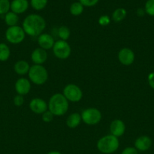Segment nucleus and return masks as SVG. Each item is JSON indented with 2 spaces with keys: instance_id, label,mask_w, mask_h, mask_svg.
Here are the masks:
<instances>
[{
  "instance_id": "10",
  "label": "nucleus",
  "mask_w": 154,
  "mask_h": 154,
  "mask_svg": "<svg viewBox=\"0 0 154 154\" xmlns=\"http://www.w3.org/2000/svg\"><path fill=\"white\" fill-rule=\"evenodd\" d=\"M29 106L30 110L36 114H42L48 109V104L44 99L40 98H35L32 99Z\"/></svg>"
},
{
  "instance_id": "5",
  "label": "nucleus",
  "mask_w": 154,
  "mask_h": 154,
  "mask_svg": "<svg viewBox=\"0 0 154 154\" xmlns=\"http://www.w3.org/2000/svg\"><path fill=\"white\" fill-rule=\"evenodd\" d=\"M25 36L26 33L22 27L18 25L8 27L5 32L6 40L13 45L21 43L25 38Z\"/></svg>"
},
{
  "instance_id": "1",
  "label": "nucleus",
  "mask_w": 154,
  "mask_h": 154,
  "mask_svg": "<svg viewBox=\"0 0 154 154\" xmlns=\"http://www.w3.org/2000/svg\"><path fill=\"white\" fill-rule=\"evenodd\" d=\"M45 26V20L42 16L36 14H31L26 17L22 24V28L26 34L32 37L40 35Z\"/></svg>"
},
{
  "instance_id": "19",
  "label": "nucleus",
  "mask_w": 154,
  "mask_h": 154,
  "mask_svg": "<svg viewBox=\"0 0 154 154\" xmlns=\"http://www.w3.org/2000/svg\"><path fill=\"white\" fill-rule=\"evenodd\" d=\"M18 21H19L18 14L14 13V12L8 11L5 14V22L9 27L17 26Z\"/></svg>"
},
{
  "instance_id": "9",
  "label": "nucleus",
  "mask_w": 154,
  "mask_h": 154,
  "mask_svg": "<svg viewBox=\"0 0 154 154\" xmlns=\"http://www.w3.org/2000/svg\"><path fill=\"white\" fill-rule=\"evenodd\" d=\"M135 55L134 51L128 48H123L118 53V60L124 66H131L134 61Z\"/></svg>"
},
{
  "instance_id": "16",
  "label": "nucleus",
  "mask_w": 154,
  "mask_h": 154,
  "mask_svg": "<svg viewBox=\"0 0 154 154\" xmlns=\"http://www.w3.org/2000/svg\"><path fill=\"white\" fill-rule=\"evenodd\" d=\"M29 8V2L28 0H12L11 2L10 10L11 11L20 14H23Z\"/></svg>"
},
{
  "instance_id": "4",
  "label": "nucleus",
  "mask_w": 154,
  "mask_h": 154,
  "mask_svg": "<svg viewBox=\"0 0 154 154\" xmlns=\"http://www.w3.org/2000/svg\"><path fill=\"white\" fill-rule=\"evenodd\" d=\"M28 75L30 81L36 85L45 84L48 78V71L42 65H33L30 66Z\"/></svg>"
},
{
  "instance_id": "13",
  "label": "nucleus",
  "mask_w": 154,
  "mask_h": 154,
  "mask_svg": "<svg viewBox=\"0 0 154 154\" xmlns=\"http://www.w3.org/2000/svg\"><path fill=\"white\" fill-rule=\"evenodd\" d=\"M110 130L111 135L114 136L119 137L122 136L125 132V125L122 120L116 119L111 122L110 126Z\"/></svg>"
},
{
  "instance_id": "12",
  "label": "nucleus",
  "mask_w": 154,
  "mask_h": 154,
  "mask_svg": "<svg viewBox=\"0 0 154 154\" xmlns=\"http://www.w3.org/2000/svg\"><path fill=\"white\" fill-rule=\"evenodd\" d=\"M151 146H152V140L146 135L138 137L134 141V148L137 151H146L150 148Z\"/></svg>"
},
{
  "instance_id": "24",
  "label": "nucleus",
  "mask_w": 154,
  "mask_h": 154,
  "mask_svg": "<svg viewBox=\"0 0 154 154\" xmlns=\"http://www.w3.org/2000/svg\"><path fill=\"white\" fill-rule=\"evenodd\" d=\"M70 30L66 26H60L58 29V31H57V34H58L59 38H60V40L63 41L68 40L69 36H70Z\"/></svg>"
},
{
  "instance_id": "30",
  "label": "nucleus",
  "mask_w": 154,
  "mask_h": 154,
  "mask_svg": "<svg viewBox=\"0 0 154 154\" xmlns=\"http://www.w3.org/2000/svg\"><path fill=\"white\" fill-rule=\"evenodd\" d=\"M14 104L15 106L20 107L24 104V96H21V95H17L14 98Z\"/></svg>"
},
{
  "instance_id": "6",
  "label": "nucleus",
  "mask_w": 154,
  "mask_h": 154,
  "mask_svg": "<svg viewBox=\"0 0 154 154\" xmlns=\"http://www.w3.org/2000/svg\"><path fill=\"white\" fill-rule=\"evenodd\" d=\"M82 120L88 126H94L101 122L102 118L101 112L95 108H89L82 111L81 114Z\"/></svg>"
},
{
  "instance_id": "22",
  "label": "nucleus",
  "mask_w": 154,
  "mask_h": 154,
  "mask_svg": "<svg viewBox=\"0 0 154 154\" xmlns=\"http://www.w3.org/2000/svg\"><path fill=\"white\" fill-rule=\"evenodd\" d=\"M83 11H84V6L79 2H73L69 7V12L73 16H79L82 14Z\"/></svg>"
},
{
  "instance_id": "23",
  "label": "nucleus",
  "mask_w": 154,
  "mask_h": 154,
  "mask_svg": "<svg viewBox=\"0 0 154 154\" xmlns=\"http://www.w3.org/2000/svg\"><path fill=\"white\" fill-rule=\"evenodd\" d=\"M48 0H30V5L36 11H41L45 8Z\"/></svg>"
},
{
  "instance_id": "14",
  "label": "nucleus",
  "mask_w": 154,
  "mask_h": 154,
  "mask_svg": "<svg viewBox=\"0 0 154 154\" xmlns=\"http://www.w3.org/2000/svg\"><path fill=\"white\" fill-rule=\"evenodd\" d=\"M48 59V54L45 50L41 48L33 50L31 54V60L34 65H42Z\"/></svg>"
},
{
  "instance_id": "20",
  "label": "nucleus",
  "mask_w": 154,
  "mask_h": 154,
  "mask_svg": "<svg viewBox=\"0 0 154 154\" xmlns=\"http://www.w3.org/2000/svg\"><path fill=\"white\" fill-rule=\"evenodd\" d=\"M126 10L123 8H116L112 14V20L116 23L121 22L126 17Z\"/></svg>"
},
{
  "instance_id": "29",
  "label": "nucleus",
  "mask_w": 154,
  "mask_h": 154,
  "mask_svg": "<svg viewBox=\"0 0 154 154\" xmlns=\"http://www.w3.org/2000/svg\"><path fill=\"white\" fill-rule=\"evenodd\" d=\"M99 0H79V2L84 7H93L98 4Z\"/></svg>"
},
{
  "instance_id": "21",
  "label": "nucleus",
  "mask_w": 154,
  "mask_h": 154,
  "mask_svg": "<svg viewBox=\"0 0 154 154\" xmlns=\"http://www.w3.org/2000/svg\"><path fill=\"white\" fill-rule=\"evenodd\" d=\"M11 56V51L9 47L5 43H0V61L5 62Z\"/></svg>"
},
{
  "instance_id": "8",
  "label": "nucleus",
  "mask_w": 154,
  "mask_h": 154,
  "mask_svg": "<svg viewBox=\"0 0 154 154\" xmlns=\"http://www.w3.org/2000/svg\"><path fill=\"white\" fill-rule=\"evenodd\" d=\"M52 49L54 56L60 60H66L71 54L70 45L66 41H57L54 43Z\"/></svg>"
},
{
  "instance_id": "17",
  "label": "nucleus",
  "mask_w": 154,
  "mask_h": 154,
  "mask_svg": "<svg viewBox=\"0 0 154 154\" xmlns=\"http://www.w3.org/2000/svg\"><path fill=\"white\" fill-rule=\"evenodd\" d=\"M30 69V64L25 60H19L14 66V70L19 75H24L26 74H28Z\"/></svg>"
},
{
  "instance_id": "26",
  "label": "nucleus",
  "mask_w": 154,
  "mask_h": 154,
  "mask_svg": "<svg viewBox=\"0 0 154 154\" xmlns=\"http://www.w3.org/2000/svg\"><path fill=\"white\" fill-rule=\"evenodd\" d=\"M145 13L149 16L154 17V0H146L144 7Z\"/></svg>"
},
{
  "instance_id": "34",
  "label": "nucleus",
  "mask_w": 154,
  "mask_h": 154,
  "mask_svg": "<svg viewBox=\"0 0 154 154\" xmlns=\"http://www.w3.org/2000/svg\"><path fill=\"white\" fill-rule=\"evenodd\" d=\"M47 154H62V153H60V152H59V151H55V150H54V151L48 152V153Z\"/></svg>"
},
{
  "instance_id": "18",
  "label": "nucleus",
  "mask_w": 154,
  "mask_h": 154,
  "mask_svg": "<svg viewBox=\"0 0 154 154\" xmlns=\"http://www.w3.org/2000/svg\"><path fill=\"white\" fill-rule=\"evenodd\" d=\"M82 121L81 114L79 113H72L66 118V126L70 129H75L79 126Z\"/></svg>"
},
{
  "instance_id": "33",
  "label": "nucleus",
  "mask_w": 154,
  "mask_h": 154,
  "mask_svg": "<svg viewBox=\"0 0 154 154\" xmlns=\"http://www.w3.org/2000/svg\"><path fill=\"white\" fill-rule=\"evenodd\" d=\"M144 12H145V11H143V9H141V8H139L138 10L137 11V15H139V16H143V15L144 14Z\"/></svg>"
},
{
  "instance_id": "28",
  "label": "nucleus",
  "mask_w": 154,
  "mask_h": 154,
  "mask_svg": "<svg viewBox=\"0 0 154 154\" xmlns=\"http://www.w3.org/2000/svg\"><path fill=\"white\" fill-rule=\"evenodd\" d=\"M110 21H111V20H110V17L107 16V15H102L98 19V23L102 26H106L110 23Z\"/></svg>"
},
{
  "instance_id": "15",
  "label": "nucleus",
  "mask_w": 154,
  "mask_h": 154,
  "mask_svg": "<svg viewBox=\"0 0 154 154\" xmlns=\"http://www.w3.org/2000/svg\"><path fill=\"white\" fill-rule=\"evenodd\" d=\"M54 38L48 33H42L40 35L38 36V44L39 45V48L45 50H50L54 46Z\"/></svg>"
},
{
  "instance_id": "7",
  "label": "nucleus",
  "mask_w": 154,
  "mask_h": 154,
  "mask_svg": "<svg viewBox=\"0 0 154 154\" xmlns=\"http://www.w3.org/2000/svg\"><path fill=\"white\" fill-rule=\"evenodd\" d=\"M62 94L65 96L68 102H78L82 99L83 93L79 87L74 84H69L63 88Z\"/></svg>"
},
{
  "instance_id": "25",
  "label": "nucleus",
  "mask_w": 154,
  "mask_h": 154,
  "mask_svg": "<svg viewBox=\"0 0 154 154\" xmlns=\"http://www.w3.org/2000/svg\"><path fill=\"white\" fill-rule=\"evenodd\" d=\"M11 2L9 0H0V14H5L10 10Z\"/></svg>"
},
{
  "instance_id": "11",
  "label": "nucleus",
  "mask_w": 154,
  "mask_h": 154,
  "mask_svg": "<svg viewBox=\"0 0 154 154\" xmlns=\"http://www.w3.org/2000/svg\"><path fill=\"white\" fill-rule=\"evenodd\" d=\"M15 91L18 95H21L24 96L29 93L31 89V84L29 79L25 78H21L17 80L14 84Z\"/></svg>"
},
{
  "instance_id": "27",
  "label": "nucleus",
  "mask_w": 154,
  "mask_h": 154,
  "mask_svg": "<svg viewBox=\"0 0 154 154\" xmlns=\"http://www.w3.org/2000/svg\"><path fill=\"white\" fill-rule=\"evenodd\" d=\"M54 114L49 111V110H47L45 112H44L43 114H42V120H43L45 123H50L54 119Z\"/></svg>"
},
{
  "instance_id": "31",
  "label": "nucleus",
  "mask_w": 154,
  "mask_h": 154,
  "mask_svg": "<svg viewBox=\"0 0 154 154\" xmlns=\"http://www.w3.org/2000/svg\"><path fill=\"white\" fill-rule=\"evenodd\" d=\"M121 154H138V151L133 147H128L124 149Z\"/></svg>"
},
{
  "instance_id": "2",
  "label": "nucleus",
  "mask_w": 154,
  "mask_h": 154,
  "mask_svg": "<svg viewBox=\"0 0 154 154\" xmlns=\"http://www.w3.org/2000/svg\"><path fill=\"white\" fill-rule=\"evenodd\" d=\"M48 110L54 116H63L67 112L69 102L61 93H55L50 98L48 104Z\"/></svg>"
},
{
  "instance_id": "32",
  "label": "nucleus",
  "mask_w": 154,
  "mask_h": 154,
  "mask_svg": "<svg viewBox=\"0 0 154 154\" xmlns=\"http://www.w3.org/2000/svg\"><path fill=\"white\" fill-rule=\"evenodd\" d=\"M147 80L149 87L154 90V72H151L148 75Z\"/></svg>"
},
{
  "instance_id": "3",
  "label": "nucleus",
  "mask_w": 154,
  "mask_h": 154,
  "mask_svg": "<svg viewBox=\"0 0 154 154\" xmlns=\"http://www.w3.org/2000/svg\"><path fill=\"white\" fill-rule=\"evenodd\" d=\"M119 141L117 137L113 135H107L100 138L97 143V148L104 154L115 153L119 149Z\"/></svg>"
}]
</instances>
